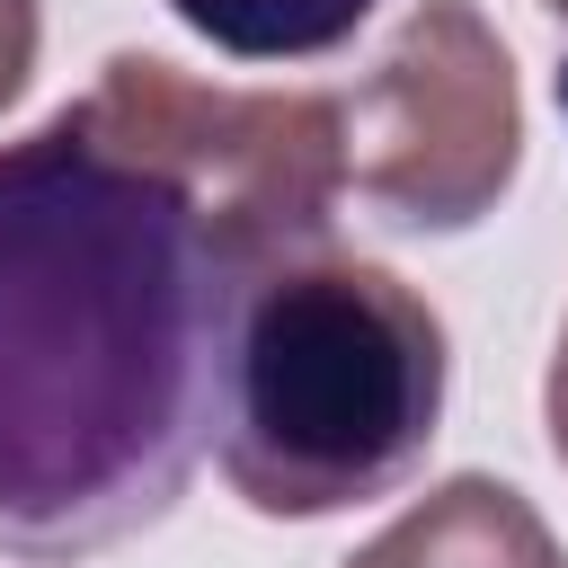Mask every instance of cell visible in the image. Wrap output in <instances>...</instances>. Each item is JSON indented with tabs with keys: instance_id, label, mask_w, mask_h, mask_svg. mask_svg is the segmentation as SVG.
Here are the masks:
<instances>
[{
	"instance_id": "6da1fadb",
	"label": "cell",
	"mask_w": 568,
	"mask_h": 568,
	"mask_svg": "<svg viewBox=\"0 0 568 568\" xmlns=\"http://www.w3.org/2000/svg\"><path fill=\"white\" fill-rule=\"evenodd\" d=\"M337 195L346 98L204 89L160 53L0 142V559L71 568L186 497L231 311L328 248Z\"/></svg>"
},
{
	"instance_id": "7a4b0ae2",
	"label": "cell",
	"mask_w": 568,
	"mask_h": 568,
	"mask_svg": "<svg viewBox=\"0 0 568 568\" xmlns=\"http://www.w3.org/2000/svg\"><path fill=\"white\" fill-rule=\"evenodd\" d=\"M444 417V320L364 257H275L222 355V479L257 515H337L390 497Z\"/></svg>"
},
{
	"instance_id": "3957f363",
	"label": "cell",
	"mask_w": 568,
	"mask_h": 568,
	"mask_svg": "<svg viewBox=\"0 0 568 568\" xmlns=\"http://www.w3.org/2000/svg\"><path fill=\"white\" fill-rule=\"evenodd\" d=\"M524 160L515 62L470 0H426L346 98V186L390 231H470Z\"/></svg>"
},
{
	"instance_id": "277c9868",
	"label": "cell",
	"mask_w": 568,
	"mask_h": 568,
	"mask_svg": "<svg viewBox=\"0 0 568 568\" xmlns=\"http://www.w3.org/2000/svg\"><path fill=\"white\" fill-rule=\"evenodd\" d=\"M346 568H568L550 524L506 479H444L426 488L390 532H373Z\"/></svg>"
},
{
	"instance_id": "5b68a950",
	"label": "cell",
	"mask_w": 568,
	"mask_h": 568,
	"mask_svg": "<svg viewBox=\"0 0 568 568\" xmlns=\"http://www.w3.org/2000/svg\"><path fill=\"white\" fill-rule=\"evenodd\" d=\"M169 9L240 62H311L337 53L382 0H169Z\"/></svg>"
},
{
	"instance_id": "8992f818",
	"label": "cell",
	"mask_w": 568,
	"mask_h": 568,
	"mask_svg": "<svg viewBox=\"0 0 568 568\" xmlns=\"http://www.w3.org/2000/svg\"><path fill=\"white\" fill-rule=\"evenodd\" d=\"M36 71V0H0V106L27 89Z\"/></svg>"
},
{
	"instance_id": "52a82bcc",
	"label": "cell",
	"mask_w": 568,
	"mask_h": 568,
	"mask_svg": "<svg viewBox=\"0 0 568 568\" xmlns=\"http://www.w3.org/2000/svg\"><path fill=\"white\" fill-rule=\"evenodd\" d=\"M541 408H550V444H559V462H568V328H559V355H550V390H541Z\"/></svg>"
},
{
	"instance_id": "ba28073f",
	"label": "cell",
	"mask_w": 568,
	"mask_h": 568,
	"mask_svg": "<svg viewBox=\"0 0 568 568\" xmlns=\"http://www.w3.org/2000/svg\"><path fill=\"white\" fill-rule=\"evenodd\" d=\"M541 9H550V18H559V27H568V0H541Z\"/></svg>"
}]
</instances>
